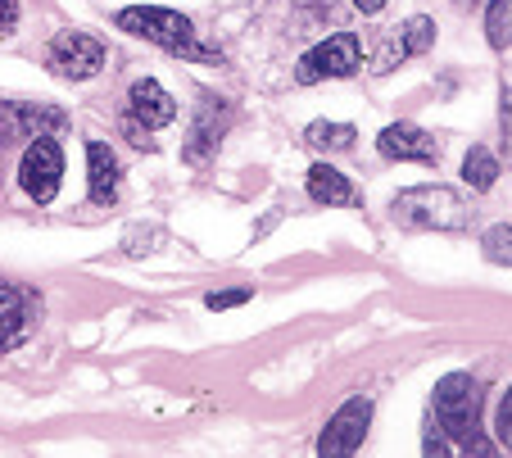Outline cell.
Masks as SVG:
<instances>
[{
    "label": "cell",
    "instance_id": "21",
    "mask_svg": "<svg viewBox=\"0 0 512 458\" xmlns=\"http://www.w3.org/2000/svg\"><path fill=\"white\" fill-rule=\"evenodd\" d=\"M245 300H250V291H213L204 304H209V309H236V304H245Z\"/></svg>",
    "mask_w": 512,
    "mask_h": 458
},
{
    "label": "cell",
    "instance_id": "4",
    "mask_svg": "<svg viewBox=\"0 0 512 458\" xmlns=\"http://www.w3.org/2000/svg\"><path fill=\"white\" fill-rule=\"evenodd\" d=\"M358 64H363V41H358L354 32H336V37L313 46L309 55L295 64V82L313 87V82H327V78H349V73H358Z\"/></svg>",
    "mask_w": 512,
    "mask_h": 458
},
{
    "label": "cell",
    "instance_id": "18",
    "mask_svg": "<svg viewBox=\"0 0 512 458\" xmlns=\"http://www.w3.org/2000/svg\"><path fill=\"white\" fill-rule=\"evenodd\" d=\"M485 37H490L494 50L512 46V0H494L490 14H485Z\"/></svg>",
    "mask_w": 512,
    "mask_h": 458
},
{
    "label": "cell",
    "instance_id": "13",
    "mask_svg": "<svg viewBox=\"0 0 512 458\" xmlns=\"http://www.w3.org/2000/svg\"><path fill=\"white\" fill-rule=\"evenodd\" d=\"M87 182H91V200H96V205H114L118 200L123 168H118V155L105 141H91L87 146Z\"/></svg>",
    "mask_w": 512,
    "mask_h": 458
},
{
    "label": "cell",
    "instance_id": "2",
    "mask_svg": "<svg viewBox=\"0 0 512 458\" xmlns=\"http://www.w3.org/2000/svg\"><path fill=\"white\" fill-rule=\"evenodd\" d=\"M395 223L404 232H463L472 223V209L449 186H413L395 195Z\"/></svg>",
    "mask_w": 512,
    "mask_h": 458
},
{
    "label": "cell",
    "instance_id": "14",
    "mask_svg": "<svg viewBox=\"0 0 512 458\" xmlns=\"http://www.w3.org/2000/svg\"><path fill=\"white\" fill-rule=\"evenodd\" d=\"M309 200L313 205H327V209H336V205H358V191H354V182H349L340 168H331V164H313L309 168Z\"/></svg>",
    "mask_w": 512,
    "mask_h": 458
},
{
    "label": "cell",
    "instance_id": "17",
    "mask_svg": "<svg viewBox=\"0 0 512 458\" xmlns=\"http://www.w3.org/2000/svg\"><path fill=\"white\" fill-rule=\"evenodd\" d=\"M304 141H309V146H318V150H349V146H354V127H349V123H309Z\"/></svg>",
    "mask_w": 512,
    "mask_h": 458
},
{
    "label": "cell",
    "instance_id": "11",
    "mask_svg": "<svg viewBox=\"0 0 512 458\" xmlns=\"http://www.w3.org/2000/svg\"><path fill=\"white\" fill-rule=\"evenodd\" d=\"M223 123H227V105H218V96H204L195 109L191 123V141H186V164H204L223 141Z\"/></svg>",
    "mask_w": 512,
    "mask_h": 458
},
{
    "label": "cell",
    "instance_id": "23",
    "mask_svg": "<svg viewBox=\"0 0 512 458\" xmlns=\"http://www.w3.org/2000/svg\"><path fill=\"white\" fill-rule=\"evenodd\" d=\"M503 141H512V91H503Z\"/></svg>",
    "mask_w": 512,
    "mask_h": 458
},
{
    "label": "cell",
    "instance_id": "16",
    "mask_svg": "<svg viewBox=\"0 0 512 458\" xmlns=\"http://www.w3.org/2000/svg\"><path fill=\"white\" fill-rule=\"evenodd\" d=\"M463 182L472 186V191H490V186L499 182V159H494L485 146H472L463 159Z\"/></svg>",
    "mask_w": 512,
    "mask_h": 458
},
{
    "label": "cell",
    "instance_id": "15",
    "mask_svg": "<svg viewBox=\"0 0 512 458\" xmlns=\"http://www.w3.org/2000/svg\"><path fill=\"white\" fill-rule=\"evenodd\" d=\"M431 41H435V23L431 19H408V23H399L395 28V50H399V64L404 59H413V55H422V50H431Z\"/></svg>",
    "mask_w": 512,
    "mask_h": 458
},
{
    "label": "cell",
    "instance_id": "10",
    "mask_svg": "<svg viewBox=\"0 0 512 458\" xmlns=\"http://www.w3.org/2000/svg\"><path fill=\"white\" fill-rule=\"evenodd\" d=\"M127 114H132L127 118L132 127L159 132V127H168L177 118V100L168 96L155 78H141V82H132V91H127Z\"/></svg>",
    "mask_w": 512,
    "mask_h": 458
},
{
    "label": "cell",
    "instance_id": "24",
    "mask_svg": "<svg viewBox=\"0 0 512 458\" xmlns=\"http://www.w3.org/2000/svg\"><path fill=\"white\" fill-rule=\"evenodd\" d=\"M354 5H358V10H363V14H377V10H386V0H354Z\"/></svg>",
    "mask_w": 512,
    "mask_h": 458
},
{
    "label": "cell",
    "instance_id": "7",
    "mask_svg": "<svg viewBox=\"0 0 512 458\" xmlns=\"http://www.w3.org/2000/svg\"><path fill=\"white\" fill-rule=\"evenodd\" d=\"M368 422H372V400H349L340 404L336 413H331V422L322 427L318 436V454H358L363 449V440H368Z\"/></svg>",
    "mask_w": 512,
    "mask_h": 458
},
{
    "label": "cell",
    "instance_id": "9",
    "mask_svg": "<svg viewBox=\"0 0 512 458\" xmlns=\"http://www.w3.org/2000/svg\"><path fill=\"white\" fill-rule=\"evenodd\" d=\"M377 150L386 159H399V164H440V141L431 132H422L417 123H390L377 137Z\"/></svg>",
    "mask_w": 512,
    "mask_h": 458
},
{
    "label": "cell",
    "instance_id": "8",
    "mask_svg": "<svg viewBox=\"0 0 512 458\" xmlns=\"http://www.w3.org/2000/svg\"><path fill=\"white\" fill-rule=\"evenodd\" d=\"M41 322V300L28 286L0 282V350H14L32 336V327Z\"/></svg>",
    "mask_w": 512,
    "mask_h": 458
},
{
    "label": "cell",
    "instance_id": "20",
    "mask_svg": "<svg viewBox=\"0 0 512 458\" xmlns=\"http://www.w3.org/2000/svg\"><path fill=\"white\" fill-rule=\"evenodd\" d=\"M494 431H499V445L512 449V390L499 400V418H494Z\"/></svg>",
    "mask_w": 512,
    "mask_h": 458
},
{
    "label": "cell",
    "instance_id": "22",
    "mask_svg": "<svg viewBox=\"0 0 512 458\" xmlns=\"http://www.w3.org/2000/svg\"><path fill=\"white\" fill-rule=\"evenodd\" d=\"M19 23V0H0V37H10Z\"/></svg>",
    "mask_w": 512,
    "mask_h": 458
},
{
    "label": "cell",
    "instance_id": "19",
    "mask_svg": "<svg viewBox=\"0 0 512 458\" xmlns=\"http://www.w3.org/2000/svg\"><path fill=\"white\" fill-rule=\"evenodd\" d=\"M481 250L490 264L512 268V227H490V232L481 236Z\"/></svg>",
    "mask_w": 512,
    "mask_h": 458
},
{
    "label": "cell",
    "instance_id": "6",
    "mask_svg": "<svg viewBox=\"0 0 512 458\" xmlns=\"http://www.w3.org/2000/svg\"><path fill=\"white\" fill-rule=\"evenodd\" d=\"M59 182H64V155L50 137H32V146L23 150L19 164V186L37 200V205H50L59 195Z\"/></svg>",
    "mask_w": 512,
    "mask_h": 458
},
{
    "label": "cell",
    "instance_id": "3",
    "mask_svg": "<svg viewBox=\"0 0 512 458\" xmlns=\"http://www.w3.org/2000/svg\"><path fill=\"white\" fill-rule=\"evenodd\" d=\"M431 418H435L440 436L467 440L476 431V422H481V381L467 377V372H449V377L435 386Z\"/></svg>",
    "mask_w": 512,
    "mask_h": 458
},
{
    "label": "cell",
    "instance_id": "5",
    "mask_svg": "<svg viewBox=\"0 0 512 458\" xmlns=\"http://www.w3.org/2000/svg\"><path fill=\"white\" fill-rule=\"evenodd\" d=\"M46 64H50V73H59V78L87 82L105 69V46H100L91 32H59L46 50Z\"/></svg>",
    "mask_w": 512,
    "mask_h": 458
},
{
    "label": "cell",
    "instance_id": "1",
    "mask_svg": "<svg viewBox=\"0 0 512 458\" xmlns=\"http://www.w3.org/2000/svg\"><path fill=\"white\" fill-rule=\"evenodd\" d=\"M118 28L132 32V37H145L155 46L173 50L182 59H195V64H218V50L200 46L195 41V23L177 10H159V5H132V10H118Z\"/></svg>",
    "mask_w": 512,
    "mask_h": 458
},
{
    "label": "cell",
    "instance_id": "12",
    "mask_svg": "<svg viewBox=\"0 0 512 458\" xmlns=\"http://www.w3.org/2000/svg\"><path fill=\"white\" fill-rule=\"evenodd\" d=\"M55 127H64V114H59V109H37V105H0V141L50 137Z\"/></svg>",
    "mask_w": 512,
    "mask_h": 458
}]
</instances>
